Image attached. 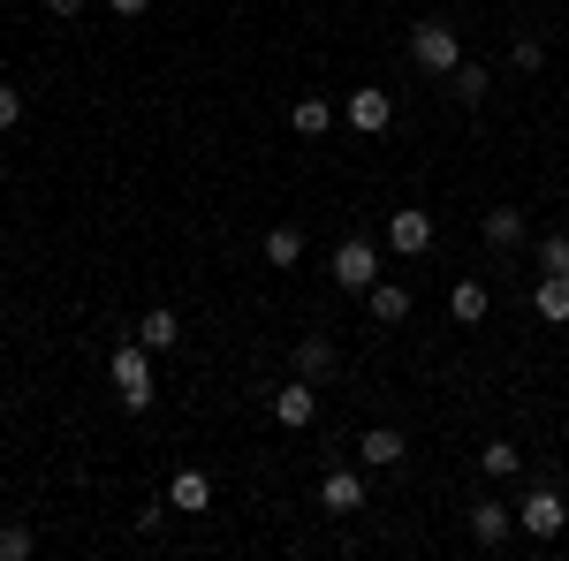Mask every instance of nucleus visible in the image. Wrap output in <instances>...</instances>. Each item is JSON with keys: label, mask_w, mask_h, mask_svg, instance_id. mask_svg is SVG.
<instances>
[{"label": "nucleus", "mask_w": 569, "mask_h": 561, "mask_svg": "<svg viewBox=\"0 0 569 561\" xmlns=\"http://www.w3.org/2000/svg\"><path fill=\"white\" fill-rule=\"evenodd\" d=\"M107 380H114V402L130 410V418H144L152 402H160V380H152V349L137 342H114V357H107Z\"/></svg>", "instance_id": "1"}, {"label": "nucleus", "mask_w": 569, "mask_h": 561, "mask_svg": "<svg viewBox=\"0 0 569 561\" xmlns=\"http://www.w3.org/2000/svg\"><path fill=\"white\" fill-rule=\"evenodd\" d=\"M137 342H144V349H176L182 342V319L168 311V303H152V311L137 319Z\"/></svg>", "instance_id": "19"}, {"label": "nucleus", "mask_w": 569, "mask_h": 561, "mask_svg": "<svg viewBox=\"0 0 569 561\" xmlns=\"http://www.w3.org/2000/svg\"><path fill=\"white\" fill-rule=\"evenodd\" d=\"M327 273H335V289L365 297V289L380 281V243H372V236H342V243H335V259H327Z\"/></svg>", "instance_id": "3"}, {"label": "nucleus", "mask_w": 569, "mask_h": 561, "mask_svg": "<svg viewBox=\"0 0 569 561\" xmlns=\"http://www.w3.org/2000/svg\"><path fill=\"white\" fill-rule=\"evenodd\" d=\"M517 531H525V539H562L569 531V493L562 485H531L525 501H517Z\"/></svg>", "instance_id": "4"}, {"label": "nucleus", "mask_w": 569, "mask_h": 561, "mask_svg": "<svg viewBox=\"0 0 569 561\" xmlns=\"http://www.w3.org/2000/svg\"><path fill=\"white\" fill-rule=\"evenodd\" d=\"M289 130H297V137H327V130H335V107L311 91V99H297V107H289Z\"/></svg>", "instance_id": "20"}, {"label": "nucleus", "mask_w": 569, "mask_h": 561, "mask_svg": "<svg viewBox=\"0 0 569 561\" xmlns=\"http://www.w3.org/2000/svg\"><path fill=\"white\" fill-rule=\"evenodd\" d=\"M107 8H114V16H122V23H137V16H144V8H152V0H107Z\"/></svg>", "instance_id": "28"}, {"label": "nucleus", "mask_w": 569, "mask_h": 561, "mask_svg": "<svg viewBox=\"0 0 569 561\" xmlns=\"http://www.w3.org/2000/svg\"><path fill=\"white\" fill-rule=\"evenodd\" d=\"M319 509H327V517H357V509H365V471L327 463V478H319Z\"/></svg>", "instance_id": "9"}, {"label": "nucleus", "mask_w": 569, "mask_h": 561, "mask_svg": "<svg viewBox=\"0 0 569 561\" xmlns=\"http://www.w3.org/2000/svg\"><path fill=\"white\" fill-rule=\"evenodd\" d=\"M160 523H168V501H144V509H137V531H144V539H152Z\"/></svg>", "instance_id": "26"}, {"label": "nucleus", "mask_w": 569, "mask_h": 561, "mask_svg": "<svg viewBox=\"0 0 569 561\" xmlns=\"http://www.w3.org/2000/svg\"><path fill=\"white\" fill-rule=\"evenodd\" d=\"M266 266H281V273H289V266H305V228H289V220H273V228H266Z\"/></svg>", "instance_id": "16"}, {"label": "nucleus", "mask_w": 569, "mask_h": 561, "mask_svg": "<svg viewBox=\"0 0 569 561\" xmlns=\"http://www.w3.org/2000/svg\"><path fill=\"white\" fill-rule=\"evenodd\" d=\"M531 311H539L547 327H569V273H539V289H531Z\"/></svg>", "instance_id": "15"}, {"label": "nucleus", "mask_w": 569, "mask_h": 561, "mask_svg": "<svg viewBox=\"0 0 569 561\" xmlns=\"http://www.w3.org/2000/svg\"><path fill=\"white\" fill-rule=\"evenodd\" d=\"M31 547H39L31 523H0V561H31Z\"/></svg>", "instance_id": "22"}, {"label": "nucleus", "mask_w": 569, "mask_h": 561, "mask_svg": "<svg viewBox=\"0 0 569 561\" xmlns=\"http://www.w3.org/2000/svg\"><path fill=\"white\" fill-rule=\"evenodd\" d=\"M531 259H539V273H569V236H539Z\"/></svg>", "instance_id": "23"}, {"label": "nucleus", "mask_w": 569, "mask_h": 561, "mask_svg": "<svg viewBox=\"0 0 569 561\" xmlns=\"http://www.w3.org/2000/svg\"><path fill=\"white\" fill-rule=\"evenodd\" d=\"M388 251L395 259H426V251H433V213H426V206H395L388 213Z\"/></svg>", "instance_id": "5"}, {"label": "nucleus", "mask_w": 569, "mask_h": 561, "mask_svg": "<svg viewBox=\"0 0 569 561\" xmlns=\"http://www.w3.org/2000/svg\"><path fill=\"white\" fill-rule=\"evenodd\" d=\"M463 523H471V539H479V547H509V531H517V501L479 493V501L463 509Z\"/></svg>", "instance_id": "7"}, {"label": "nucleus", "mask_w": 569, "mask_h": 561, "mask_svg": "<svg viewBox=\"0 0 569 561\" xmlns=\"http://www.w3.org/2000/svg\"><path fill=\"white\" fill-rule=\"evenodd\" d=\"M410 61H418L426 77H448V69L463 61V31H456L448 16H418V23H410Z\"/></svg>", "instance_id": "2"}, {"label": "nucleus", "mask_w": 569, "mask_h": 561, "mask_svg": "<svg viewBox=\"0 0 569 561\" xmlns=\"http://www.w3.org/2000/svg\"><path fill=\"white\" fill-rule=\"evenodd\" d=\"M342 114H350V130H357V137H380V130L395 122V91H388V84H357Z\"/></svg>", "instance_id": "8"}, {"label": "nucleus", "mask_w": 569, "mask_h": 561, "mask_svg": "<svg viewBox=\"0 0 569 561\" xmlns=\"http://www.w3.org/2000/svg\"><path fill=\"white\" fill-rule=\"evenodd\" d=\"M479 236L493 243V251H517V243H525V206H486Z\"/></svg>", "instance_id": "12"}, {"label": "nucleus", "mask_w": 569, "mask_h": 561, "mask_svg": "<svg viewBox=\"0 0 569 561\" xmlns=\"http://www.w3.org/2000/svg\"><path fill=\"white\" fill-rule=\"evenodd\" d=\"M46 16H61V23H77V16H84V0H46Z\"/></svg>", "instance_id": "27"}, {"label": "nucleus", "mask_w": 569, "mask_h": 561, "mask_svg": "<svg viewBox=\"0 0 569 561\" xmlns=\"http://www.w3.org/2000/svg\"><path fill=\"white\" fill-rule=\"evenodd\" d=\"M335 364H342V349H335V334H305V342H297V372H305V380H327Z\"/></svg>", "instance_id": "18"}, {"label": "nucleus", "mask_w": 569, "mask_h": 561, "mask_svg": "<svg viewBox=\"0 0 569 561\" xmlns=\"http://www.w3.org/2000/svg\"><path fill=\"white\" fill-rule=\"evenodd\" d=\"M168 509H182V517H206V509H213V478L198 471V463H182V471L168 478Z\"/></svg>", "instance_id": "10"}, {"label": "nucleus", "mask_w": 569, "mask_h": 561, "mask_svg": "<svg viewBox=\"0 0 569 561\" xmlns=\"http://www.w3.org/2000/svg\"><path fill=\"white\" fill-rule=\"evenodd\" d=\"M509 61H517V69L531 77V69H547V46L531 39V31H517V39H509Z\"/></svg>", "instance_id": "24"}, {"label": "nucleus", "mask_w": 569, "mask_h": 561, "mask_svg": "<svg viewBox=\"0 0 569 561\" xmlns=\"http://www.w3.org/2000/svg\"><path fill=\"white\" fill-rule=\"evenodd\" d=\"M365 303H372V319H380V327H402V319H410V289H402V281H388V273L365 289Z\"/></svg>", "instance_id": "14"}, {"label": "nucleus", "mask_w": 569, "mask_h": 561, "mask_svg": "<svg viewBox=\"0 0 569 561\" xmlns=\"http://www.w3.org/2000/svg\"><path fill=\"white\" fill-rule=\"evenodd\" d=\"M16 122H23V91H16V84H0V137L16 130Z\"/></svg>", "instance_id": "25"}, {"label": "nucleus", "mask_w": 569, "mask_h": 561, "mask_svg": "<svg viewBox=\"0 0 569 561\" xmlns=\"http://www.w3.org/2000/svg\"><path fill=\"white\" fill-rule=\"evenodd\" d=\"M486 311H493V289H486V281H456V289H448V319H456V327H479Z\"/></svg>", "instance_id": "13"}, {"label": "nucleus", "mask_w": 569, "mask_h": 561, "mask_svg": "<svg viewBox=\"0 0 569 561\" xmlns=\"http://www.w3.org/2000/svg\"><path fill=\"white\" fill-rule=\"evenodd\" d=\"M440 84H448V99H456V107H479L486 91H493V77H486L479 61H456V69L440 77Z\"/></svg>", "instance_id": "17"}, {"label": "nucleus", "mask_w": 569, "mask_h": 561, "mask_svg": "<svg viewBox=\"0 0 569 561\" xmlns=\"http://www.w3.org/2000/svg\"><path fill=\"white\" fill-rule=\"evenodd\" d=\"M402 455H410V440H402L395 425H372L365 440H357V463H365V471H395Z\"/></svg>", "instance_id": "11"}, {"label": "nucleus", "mask_w": 569, "mask_h": 561, "mask_svg": "<svg viewBox=\"0 0 569 561\" xmlns=\"http://www.w3.org/2000/svg\"><path fill=\"white\" fill-rule=\"evenodd\" d=\"M479 471L486 478H517V471H525V448H517V440H486V448H479Z\"/></svg>", "instance_id": "21"}, {"label": "nucleus", "mask_w": 569, "mask_h": 561, "mask_svg": "<svg viewBox=\"0 0 569 561\" xmlns=\"http://www.w3.org/2000/svg\"><path fill=\"white\" fill-rule=\"evenodd\" d=\"M266 410H273V425H281V432H305L311 418H319V380H305V372H297L289 388H273V402H266Z\"/></svg>", "instance_id": "6"}]
</instances>
